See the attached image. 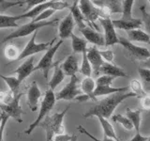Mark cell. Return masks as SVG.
I'll list each match as a JSON object with an SVG mask.
<instances>
[{"mask_svg":"<svg viewBox=\"0 0 150 141\" xmlns=\"http://www.w3.org/2000/svg\"><path fill=\"white\" fill-rule=\"evenodd\" d=\"M132 97H137V95L134 94L132 91L112 94V95L106 97L105 99L101 100L98 105L92 106L86 113H84L83 117L89 118V117L101 116L108 120L110 117H112V113L115 110V108L118 106L122 102H124L127 99L132 98Z\"/></svg>","mask_w":150,"mask_h":141,"instance_id":"obj_1","label":"cell"},{"mask_svg":"<svg viewBox=\"0 0 150 141\" xmlns=\"http://www.w3.org/2000/svg\"><path fill=\"white\" fill-rule=\"evenodd\" d=\"M70 105H68L63 111L55 113L51 116H47L40 123V127L44 129L46 134V141H53L54 135L65 134V127L63 125L64 118L69 109Z\"/></svg>","mask_w":150,"mask_h":141,"instance_id":"obj_2","label":"cell"},{"mask_svg":"<svg viewBox=\"0 0 150 141\" xmlns=\"http://www.w3.org/2000/svg\"><path fill=\"white\" fill-rule=\"evenodd\" d=\"M58 19H54V20L50 21H44V22H33L27 23L25 25L22 26H19L15 31L11 32V34H8L6 38H4L2 42H6L8 41H11L14 39H18V38L26 37L30 34H34L35 32L39 31V29L44 27V26H54L58 23Z\"/></svg>","mask_w":150,"mask_h":141,"instance_id":"obj_3","label":"cell"},{"mask_svg":"<svg viewBox=\"0 0 150 141\" xmlns=\"http://www.w3.org/2000/svg\"><path fill=\"white\" fill-rule=\"evenodd\" d=\"M55 102H56L55 94L54 90H52V89L49 88L48 90L45 92V95L43 97V100L41 102L40 112H39V115L37 117V119L28 126V128L25 131V134L30 135L32 132L40 125V122L43 120L47 116H49V113L54 106Z\"/></svg>","mask_w":150,"mask_h":141,"instance_id":"obj_4","label":"cell"},{"mask_svg":"<svg viewBox=\"0 0 150 141\" xmlns=\"http://www.w3.org/2000/svg\"><path fill=\"white\" fill-rule=\"evenodd\" d=\"M37 34H38V31L32 35L31 39L29 40V41H28L26 45L25 46V48L21 52L20 56L18 58V60H22L25 58H31L33 55L40 53V52H43V51L46 52L54 44V41H56V39L54 38V39H53L48 42H40V43H37L36 42Z\"/></svg>","mask_w":150,"mask_h":141,"instance_id":"obj_5","label":"cell"},{"mask_svg":"<svg viewBox=\"0 0 150 141\" xmlns=\"http://www.w3.org/2000/svg\"><path fill=\"white\" fill-rule=\"evenodd\" d=\"M63 42H64L63 40H59L57 42H55L50 49H48L45 52V54L42 56V58L39 61V63H38L35 67V70H41V72L43 73V76L45 79H48L49 70L53 67V64H54L53 63L54 56L56 52H57V50L60 48V46L63 44Z\"/></svg>","mask_w":150,"mask_h":141,"instance_id":"obj_6","label":"cell"},{"mask_svg":"<svg viewBox=\"0 0 150 141\" xmlns=\"http://www.w3.org/2000/svg\"><path fill=\"white\" fill-rule=\"evenodd\" d=\"M79 78L77 75H73L70 77L69 82L66 86L55 94L56 101L65 100V101H72L75 100L78 96L82 95L83 91L78 88Z\"/></svg>","mask_w":150,"mask_h":141,"instance_id":"obj_7","label":"cell"},{"mask_svg":"<svg viewBox=\"0 0 150 141\" xmlns=\"http://www.w3.org/2000/svg\"><path fill=\"white\" fill-rule=\"evenodd\" d=\"M79 9L82 11L86 21L88 22L90 25H93L94 29L98 31V28L95 25V21L101 18L100 9L95 6L92 1H88V0H81V1H79Z\"/></svg>","mask_w":150,"mask_h":141,"instance_id":"obj_8","label":"cell"},{"mask_svg":"<svg viewBox=\"0 0 150 141\" xmlns=\"http://www.w3.org/2000/svg\"><path fill=\"white\" fill-rule=\"evenodd\" d=\"M23 96L22 93H19L17 95H14L13 99L7 105H1L2 113L6 114L8 118H11L15 121L21 123L23 122V109L20 105V100L21 97Z\"/></svg>","mask_w":150,"mask_h":141,"instance_id":"obj_9","label":"cell"},{"mask_svg":"<svg viewBox=\"0 0 150 141\" xmlns=\"http://www.w3.org/2000/svg\"><path fill=\"white\" fill-rule=\"evenodd\" d=\"M119 44L123 46L130 54V56L135 59L140 61H144L150 58V52L147 48L136 45L123 37H119Z\"/></svg>","mask_w":150,"mask_h":141,"instance_id":"obj_10","label":"cell"},{"mask_svg":"<svg viewBox=\"0 0 150 141\" xmlns=\"http://www.w3.org/2000/svg\"><path fill=\"white\" fill-rule=\"evenodd\" d=\"M100 23L104 30V39H105V46H112L115 44H119V38L115 33V27L112 24L111 18L102 19L100 18Z\"/></svg>","mask_w":150,"mask_h":141,"instance_id":"obj_11","label":"cell"},{"mask_svg":"<svg viewBox=\"0 0 150 141\" xmlns=\"http://www.w3.org/2000/svg\"><path fill=\"white\" fill-rule=\"evenodd\" d=\"M87 58L91 64L94 76H98L100 73V69L102 65L104 64V60H103L101 56L100 55V52L95 46L87 49Z\"/></svg>","mask_w":150,"mask_h":141,"instance_id":"obj_12","label":"cell"},{"mask_svg":"<svg viewBox=\"0 0 150 141\" xmlns=\"http://www.w3.org/2000/svg\"><path fill=\"white\" fill-rule=\"evenodd\" d=\"M75 26V22L71 13H69L62 21L60 22L58 26V36L60 40H66L68 38L71 37L73 34V28Z\"/></svg>","mask_w":150,"mask_h":141,"instance_id":"obj_13","label":"cell"},{"mask_svg":"<svg viewBox=\"0 0 150 141\" xmlns=\"http://www.w3.org/2000/svg\"><path fill=\"white\" fill-rule=\"evenodd\" d=\"M34 56H31V58H28L25 62L21 64L19 67L14 70V73L16 75L15 76L18 78V80L21 83L25 80L29 75L35 72V64H34Z\"/></svg>","mask_w":150,"mask_h":141,"instance_id":"obj_14","label":"cell"},{"mask_svg":"<svg viewBox=\"0 0 150 141\" xmlns=\"http://www.w3.org/2000/svg\"><path fill=\"white\" fill-rule=\"evenodd\" d=\"M80 32L82 33L84 37V40L87 42H91V43L98 45V46H104L105 45V39L104 35L100 34V32L95 30L92 27L86 26L83 29H80Z\"/></svg>","mask_w":150,"mask_h":141,"instance_id":"obj_15","label":"cell"},{"mask_svg":"<svg viewBox=\"0 0 150 141\" xmlns=\"http://www.w3.org/2000/svg\"><path fill=\"white\" fill-rule=\"evenodd\" d=\"M54 4V1H45L40 5H38V6L34 7L33 9H29L28 11L23 12V13L20 14V15H17L18 20H20V19H25V18L32 19V21L35 20L41 12H43L44 11H46V9H53Z\"/></svg>","mask_w":150,"mask_h":141,"instance_id":"obj_16","label":"cell"},{"mask_svg":"<svg viewBox=\"0 0 150 141\" xmlns=\"http://www.w3.org/2000/svg\"><path fill=\"white\" fill-rule=\"evenodd\" d=\"M40 97H41V91L39 86H38L35 81L32 82V84L30 85V87L27 90V105L31 109V111L33 112L37 111Z\"/></svg>","mask_w":150,"mask_h":141,"instance_id":"obj_17","label":"cell"},{"mask_svg":"<svg viewBox=\"0 0 150 141\" xmlns=\"http://www.w3.org/2000/svg\"><path fill=\"white\" fill-rule=\"evenodd\" d=\"M112 24L117 29H123L127 32L134 29H140V27L143 26V21L141 19H131V20H125V19H117L112 20Z\"/></svg>","mask_w":150,"mask_h":141,"instance_id":"obj_18","label":"cell"},{"mask_svg":"<svg viewBox=\"0 0 150 141\" xmlns=\"http://www.w3.org/2000/svg\"><path fill=\"white\" fill-rule=\"evenodd\" d=\"M60 67L64 72L65 75H68L70 77L73 76V75H76V73L80 70L77 56H75L74 55L67 56V58L61 64Z\"/></svg>","mask_w":150,"mask_h":141,"instance_id":"obj_19","label":"cell"},{"mask_svg":"<svg viewBox=\"0 0 150 141\" xmlns=\"http://www.w3.org/2000/svg\"><path fill=\"white\" fill-rule=\"evenodd\" d=\"M100 73L104 75H109V76H112L114 78L129 77V75L127 74V73L122 68L117 67V66L108 62H104V64L102 65V67L100 69Z\"/></svg>","mask_w":150,"mask_h":141,"instance_id":"obj_20","label":"cell"},{"mask_svg":"<svg viewBox=\"0 0 150 141\" xmlns=\"http://www.w3.org/2000/svg\"><path fill=\"white\" fill-rule=\"evenodd\" d=\"M129 87H112V86H97L94 91V96L96 98L104 95H112L115 93L129 91Z\"/></svg>","mask_w":150,"mask_h":141,"instance_id":"obj_21","label":"cell"},{"mask_svg":"<svg viewBox=\"0 0 150 141\" xmlns=\"http://www.w3.org/2000/svg\"><path fill=\"white\" fill-rule=\"evenodd\" d=\"M96 87V81L92 77H84L81 83V90L83 93L89 96L93 101H97V98L94 96V91H95Z\"/></svg>","mask_w":150,"mask_h":141,"instance_id":"obj_22","label":"cell"},{"mask_svg":"<svg viewBox=\"0 0 150 141\" xmlns=\"http://www.w3.org/2000/svg\"><path fill=\"white\" fill-rule=\"evenodd\" d=\"M97 118H98V120L101 125V128L103 130V134H104V137L119 141V139H118V137H117V135L115 132L114 127H112V125L109 122V120H108L107 119H105V118L101 117V116H98Z\"/></svg>","mask_w":150,"mask_h":141,"instance_id":"obj_23","label":"cell"},{"mask_svg":"<svg viewBox=\"0 0 150 141\" xmlns=\"http://www.w3.org/2000/svg\"><path fill=\"white\" fill-rule=\"evenodd\" d=\"M69 9H70V13L72 14L75 24H76L77 26L79 27V30L87 26L86 25V23H84L86 19H84L82 11H80V9H79V1H74L73 4L70 6Z\"/></svg>","mask_w":150,"mask_h":141,"instance_id":"obj_24","label":"cell"},{"mask_svg":"<svg viewBox=\"0 0 150 141\" xmlns=\"http://www.w3.org/2000/svg\"><path fill=\"white\" fill-rule=\"evenodd\" d=\"M129 41H140L150 44V34L141 29H134L128 31Z\"/></svg>","mask_w":150,"mask_h":141,"instance_id":"obj_25","label":"cell"},{"mask_svg":"<svg viewBox=\"0 0 150 141\" xmlns=\"http://www.w3.org/2000/svg\"><path fill=\"white\" fill-rule=\"evenodd\" d=\"M141 115H142V110L136 109L132 110L130 108H127L126 110V117L129 118V120L132 122L134 128L136 130V133H140L141 128Z\"/></svg>","mask_w":150,"mask_h":141,"instance_id":"obj_26","label":"cell"},{"mask_svg":"<svg viewBox=\"0 0 150 141\" xmlns=\"http://www.w3.org/2000/svg\"><path fill=\"white\" fill-rule=\"evenodd\" d=\"M64 78H65V73L62 70V69H61L60 66L55 65L54 74H53V76H52L51 80L48 83V86H49L50 89L54 90V89L63 81Z\"/></svg>","mask_w":150,"mask_h":141,"instance_id":"obj_27","label":"cell"},{"mask_svg":"<svg viewBox=\"0 0 150 141\" xmlns=\"http://www.w3.org/2000/svg\"><path fill=\"white\" fill-rule=\"evenodd\" d=\"M70 39H71L72 51L74 53L83 54V52L87 50V41L84 39H82V38L76 36L75 34H72L71 37H70Z\"/></svg>","mask_w":150,"mask_h":141,"instance_id":"obj_28","label":"cell"},{"mask_svg":"<svg viewBox=\"0 0 150 141\" xmlns=\"http://www.w3.org/2000/svg\"><path fill=\"white\" fill-rule=\"evenodd\" d=\"M0 78H2L5 83L7 84V86L9 88V91H11L13 95H17L19 94V87L22 84L20 81L18 80L16 76H6V75L0 74Z\"/></svg>","mask_w":150,"mask_h":141,"instance_id":"obj_29","label":"cell"},{"mask_svg":"<svg viewBox=\"0 0 150 141\" xmlns=\"http://www.w3.org/2000/svg\"><path fill=\"white\" fill-rule=\"evenodd\" d=\"M18 17L11 16V15H5V14H0V29H5V28L11 27H17L18 26Z\"/></svg>","mask_w":150,"mask_h":141,"instance_id":"obj_30","label":"cell"},{"mask_svg":"<svg viewBox=\"0 0 150 141\" xmlns=\"http://www.w3.org/2000/svg\"><path fill=\"white\" fill-rule=\"evenodd\" d=\"M82 55H83V60H82L81 67H80V73H81L84 77H91L93 70H92L91 64L89 62L88 58H87V50L83 52Z\"/></svg>","mask_w":150,"mask_h":141,"instance_id":"obj_31","label":"cell"},{"mask_svg":"<svg viewBox=\"0 0 150 141\" xmlns=\"http://www.w3.org/2000/svg\"><path fill=\"white\" fill-rule=\"evenodd\" d=\"M134 1L133 0H123L122 1V19L125 20H131L132 17V7Z\"/></svg>","mask_w":150,"mask_h":141,"instance_id":"obj_32","label":"cell"},{"mask_svg":"<svg viewBox=\"0 0 150 141\" xmlns=\"http://www.w3.org/2000/svg\"><path fill=\"white\" fill-rule=\"evenodd\" d=\"M112 120L114 122H116V123L122 125L126 130H128V131H131L134 128L132 122L129 120V118H127L125 116H122L120 114H116V115L112 116Z\"/></svg>","mask_w":150,"mask_h":141,"instance_id":"obj_33","label":"cell"},{"mask_svg":"<svg viewBox=\"0 0 150 141\" xmlns=\"http://www.w3.org/2000/svg\"><path fill=\"white\" fill-rule=\"evenodd\" d=\"M5 56L9 60H18V58L20 56V52L16 45L14 44H8L5 47L4 50Z\"/></svg>","mask_w":150,"mask_h":141,"instance_id":"obj_34","label":"cell"},{"mask_svg":"<svg viewBox=\"0 0 150 141\" xmlns=\"http://www.w3.org/2000/svg\"><path fill=\"white\" fill-rule=\"evenodd\" d=\"M107 9H109L111 14L122 12V1H116V0H110V1H101Z\"/></svg>","mask_w":150,"mask_h":141,"instance_id":"obj_35","label":"cell"},{"mask_svg":"<svg viewBox=\"0 0 150 141\" xmlns=\"http://www.w3.org/2000/svg\"><path fill=\"white\" fill-rule=\"evenodd\" d=\"M129 88H131V90L134 94L137 95L138 98H142L143 96H144L145 94V91H144V88L143 87L142 83L140 81H138L137 79H133L130 81V84H129Z\"/></svg>","mask_w":150,"mask_h":141,"instance_id":"obj_36","label":"cell"},{"mask_svg":"<svg viewBox=\"0 0 150 141\" xmlns=\"http://www.w3.org/2000/svg\"><path fill=\"white\" fill-rule=\"evenodd\" d=\"M138 73L141 79L144 83V88L147 90H150V70L139 67L138 68Z\"/></svg>","mask_w":150,"mask_h":141,"instance_id":"obj_37","label":"cell"},{"mask_svg":"<svg viewBox=\"0 0 150 141\" xmlns=\"http://www.w3.org/2000/svg\"><path fill=\"white\" fill-rule=\"evenodd\" d=\"M141 13H142V21H143V24L145 27V29H146L148 34H150V12H147L146 9H145V6L144 5H142V6H140L139 8Z\"/></svg>","mask_w":150,"mask_h":141,"instance_id":"obj_38","label":"cell"},{"mask_svg":"<svg viewBox=\"0 0 150 141\" xmlns=\"http://www.w3.org/2000/svg\"><path fill=\"white\" fill-rule=\"evenodd\" d=\"M115 78L109 76V75H104L102 74L100 76H98L96 80V85L97 86H112V82H114Z\"/></svg>","mask_w":150,"mask_h":141,"instance_id":"obj_39","label":"cell"},{"mask_svg":"<svg viewBox=\"0 0 150 141\" xmlns=\"http://www.w3.org/2000/svg\"><path fill=\"white\" fill-rule=\"evenodd\" d=\"M22 4H25V0H23V1H4V0H0V11H5L7 9Z\"/></svg>","mask_w":150,"mask_h":141,"instance_id":"obj_40","label":"cell"},{"mask_svg":"<svg viewBox=\"0 0 150 141\" xmlns=\"http://www.w3.org/2000/svg\"><path fill=\"white\" fill-rule=\"evenodd\" d=\"M54 12H55V11H54V9H46V11H44L43 12H41L40 15L35 19V20H33V22H44V21H48L47 19L50 18Z\"/></svg>","mask_w":150,"mask_h":141,"instance_id":"obj_41","label":"cell"},{"mask_svg":"<svg viewBox=\"0 0 150 141\" xmlns=\"http://www.w3.org/2000/svg\"><path fill=\"white\" fill-rule=\"evenodd\" d=\"M77 129H78V131L80 132L81 134H83V135H86L87 137H89L90 139H92L93 141H116V140H114V139H110V138H103V139H98V138H97V137H95L94 135H92L89 132L84 128V127H83L82 125H79L78 127H77Z\"/></svg>","mask_w":150,"mask_h":141,"instance_id":"obj_42","label":"cell"},{"mask_svg":"<svg viewBox=\"0 0 150 141\" xmlns=\"http://www.w3.org/2000/svg\"><path fill=\"white\" fill-rule=\"evenodd\" d=\"M98 52H100V55L101 56L103 60H105V62H108V63L112 62V60L115 58V54L112 50H109V49L102 50V51L98 50Z\"/></svg>","mask_w":150,"mask_h":141,"instance_id":"obj_43","label":"cell"},{"mask_svg":"<svg viewBox=\"0 0 150 141\" xmlns=\"http://www.w3.org/2000/svg\"><path fill=\"white\" fill-rule=\"evenodd\" d=\"M14 95L11 92H3V91H0V105H7L9 102H11L12 99H13Z\"/></svg>","mask_w":150,"mask_h":141,"instance_id":"obj_44","label":"cell"},{"mask_svg":"<svg viewBox=\"0 0 150 141\" xmlns=\"http://www.w3.org/2000/svg\"><path fill=\"white\" fill-rule=\"evenodd\" d=\"M141 105L144 110H150V94H145L141 98Z\"/></svg>","mask_w":150,"mask_h":141,"instance_id":"obj_45","label":"cell"},{"mask_svg":"<svg viewBox=\"0 0 150 141\" xmlns=\"http://www.w3.org/2000/svg\"><path fill=\"white\" fill-rule=\"evenodd\" d=\"M74 135H68V134H61V135H56L53 141H71L73 138Z\"/></svg>","mask_w":150,"mask_h":141,"instance_id":"obj_46","label":"cell"},{"mask_svg":"<svg viewBox=\"0 0 150 141\" xmlns=\"http://www.w3.org/2000/svg\"><path fill=\"white\" fill-rule=\"evenodd\" d=\"M1 114L3 115V121H2V124H1V127H0V141H3V137H4V130H5V127H6V124L8 120H9V118L6 115L4 114V113L1 112Z\"/></svg>","mask_w":150,"mask_h":141,"instance_id":"obj_47","label":"cell"},{"mask_svg":"<svg viewBox=\"0 0 150 141\" xmlns=\"http://www.w3.org/2000/svg\"><path fill=\"white\" fill-rule=\"evenodd\" d=\"M149 136H144L141 135V133H136V135L133 136L132 138L129 139V141H147Z\"/></svg>","mask_w":150,"mask_h":141,"instance_id":"obj_48","label":"cell"},{"mask_svg":"<svg viewBox=\"0 0 150 141\" xmlns=\"http://www.w3.org/2000/svg\"><path fill=\"white\" fill-rule=\"evenodd\" d=\"M75 100L79 101L80 103H83V102H86L87 100H91V99H90V97H89V96L86 95V94H82V95L78 96L76 99H75Z\"/></svg>","mask_w":150,"mask_h":141,"instance_id":"obj_49","label":"cell"},{"mask_svg":"<svg viewBox=\"0 0 150 141\" xmlns=\"http://www.w3.org/2000/svg\"><path fill=\"white\" fill-rule=\"evenodd\" d=\"M141 65H142V68H145V69L150 70V58L146 60L142 61V62H141Z\"/></svg>","mask_w":150,"mask_h":141,"instance_id":"obj_50","label":"cell"},{"mask_svg":"<svg viewBox=\"0 0 150 141\" xmlns=\"http://www.w3.org/2000/svg\"><path fill=\"white\" fill-rule=\"evenodd\" d=\"M2 121H3V115H2V114H0V127H1Z\"/></svg>","mask_w":150,"mask_h":141,"instance_id":"obj_51","label":"cell"},{"mask_svg":"<svg viewBox=\"0 0 150 141\" xmlns=\"http://www.w3.org/2000/svg\"><path fill=\"white\" fill-rule=\"evenodd\" d=\"M71 141H77V136L75 135H73V138H72V140H71Z\"/></svg>","mask_w":150,"mask_h":141,"instance_id":"obj_52","label":"cell"},{"mask_svg":"<svg viewBox=\"0 0 150 141\" xmlns=\"http://www.w3.org/2000/svg\"><path fill=\"white\" fill-rule=\"evenodd\" d=\"M147 141H150V136H149V137H148V140Z\"/></svg>","mask_w":150,"mask_h":141,"instance_id":"obj_53","label":"cell"},{"mask_svg":"<svg viewBox=\"0 0 150 141\" xmlns=\"http://www.w3.org/2000/svg\"><path fill=\"white\" fill-rule=\"evenodd\" d=\"M148 2H149V3H150V0H149V1H148Z\"/></svg>","mask_w":150,"mask_h":141,"instance_id":"obj_54","label":"cell"}]
</instances>
